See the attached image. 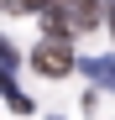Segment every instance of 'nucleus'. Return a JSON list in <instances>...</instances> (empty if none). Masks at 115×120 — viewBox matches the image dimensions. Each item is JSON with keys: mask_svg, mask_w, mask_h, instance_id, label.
Returning <instances> with one entry per match:
<instances>
[{"mask_svg": "<svg viewBox=\"0 0 115 120\" xmlns=\"http://www.w3.org/2000/svg\"><path fill=\"white\" fill-rule=\"evenodd\" d=\"M84 73H89L100 89H115V57H89V63H84Z\"/></svg>", "mask_w": 115, "mask_h": 120, "instance_id": "obj_3", "label": "nucleus"}, {"mask_svg": "<svg viewBox=\"0 0 115 120\" xmlns=\"http://www.w3.org/2000/svg\"><path fill=\"white\" fill-rule=\"evenodd\" d=\"M5 68H16V52H11V42H0V73Z\"/></svg>", "mask_w": 115, "mask_h": 120, "instance_id": "obj_4", "label": "nucleus"}, {"mask_svg": "<svg viewBox=\"0 0 115 120\" xmlns=\"http://www.w3.org/2000/svg\"><path fill=\"white\" fill-rule=\"evenodd\" d=\"M31 68H37V73H47V78H63V73L73 68V52H68V42L47 31L42 42L31 47Z\"/></svg>", "mask_w": 115, "mask_h": 120, "instance_id": "obj_2", "label": "nucleus"}, {"mask_svg": "<svg viewBox=\"0 0 115 120\" xmlns=\"http://www.w3.org/2000/svg\"><path fill=\"white\" fill-rule=\"evenodd\" d=\"M42 21L52 37H68V31H89L100 21V0H42Z\"/></svg>", "mask_w": 115, "mask_h": 120, "instance_id": "obj_1", "label": "nucleus"}, {"mask_svg": "<svg viewBox=\"0 0 115 120\" xmlns=\"http://www.w3.org/2000/svg\"><path fill=\"white\" fill-rule=\"evenodd\" d=\"M110 26H115V5H110Z\"/></svg>", "mask_w": 115, "mask_h": 120, "instance_id": "obj_5", "label": "nucleus"}]
</instances>
